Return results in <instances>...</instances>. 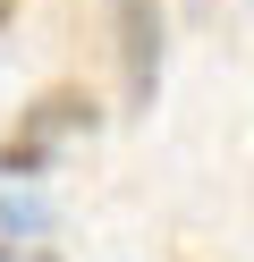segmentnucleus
<instances>
[{"label":"nucleus","mask_w":254,"mask_h":262,"mask_svg":"<svg viewBox=\"0 0 254 262\" xmlns=\"http://www.w3.org/2000/svg\"><path fill=\"white\" fill-rule=\"evenodd\" d=\"M110 34H119V93L127 110H152L161 93V0H110Z\"/></svg>","instance_id":"2"},{"label":"nucleus","mask_w":254,"mask_h":262,"mask_svg":"<svg viewBox=\"0 0 254 262\" xmlns=\"http://www.w3.org/2000/svg\"><path fill=\"white\" fill-rule=\"evenodd\" d=\"M93 127H102V102H93L85 85H43V93L9 119V136H0V178H9V186L43 178L51 161H60V144H68V136H93Z\"/></svg>","instance_id":"1"},{"label":"nucleus","mask_w":254,"mask_h":262,"mask_svg":"<svg viewBox=\"0 0 254 262\" xmlns=\"http://www.w3.org/2000/svg\"><path fill=\"white\" fill-rule=\"evenodd\" d=\"M34 262H60V254H34Z\"/></svg>","instance_id":"3"}]
</instances>
